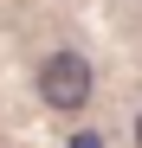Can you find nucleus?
<instances>
[{
	"label": "nucleus",
	"mask_w": 142,
	"mask_h": 148,
	"mask_svg": "<svg viewBox=\"0 0 142 148\" xmlns=\"http://www.w3.org/2000/svg\"><path fill=\"white\" fill-rule=\"evenodd\" d=\"M71 148H103V142H97V135H78V142H71Z\"/></svg>",
	"instance_id": "2"
},
{
	"label": "nucleus",
	"mask_w": 142,
	"mask_h": 148,
	"mask_svg": "<svg viewBox=\"0 0 142 148\" xmlns=\"http://www.w3.org/2000/svg\"><path fill=\"white\" fill-rule=\"evenodd\" d=\"M136 142H142V116H136Z\"/></svg>",
	"instance_id": "3"
},
{
	"label": "nucleus",
	"mask_w": 142,
	"mask_h": 148,
	"mask_svg": "<svg viewBox=\"0 0 142 148\" xmlns=\"http://www.w3.org/2000/svg\"><path fill=\"white\" fill-rule=\"evenodd\" d=\"M39 97L52 110H84L90 103V64L78 52H52V58L39 64Z\"/></svg>",
	"instance_id": "1"
}]
</instances>
